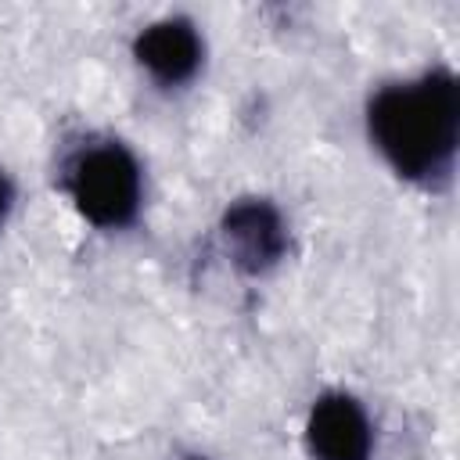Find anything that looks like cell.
Instances as JSON below:
<instances>
[{
    "label": "cell",
    "mask_w": 460,
    "mask_h": 460,
    "mask_svg": "<svg viewBox=\"0 0 460 460\" xmlns=\"http://www.w3.org/2000/svg\"><path fill=\"white\" fill-rule=\"evenodd\" d=\"M370 137L395 172L431 180L449 169L460 137V86L449 72L385 86L370 101Z\"/></svg>",
    "instance_id": "6da1fadb"
},
{
    "label": "cell",
    "mask_w": 460,
    "mask_h": 460,
    "mask_svg": "<svg viewBox=\"0 0 460 460\" xmlns=\"http://www.w3.org/2000/svg\"><path fill=\"white\" fill-rule=\"evenodd\" d=\"M68 194L97 226H126L140 208V165L122 144H93L68 165Z\"/></svg>",
    "instance_id": "7a4b0ae2"
},
{
    "label": "cell",
    "mask_w": 460,
    "mask_h": 460,
    "mask_svg": "<svg viewBox=\"0 0 460 460\" xmlns=\"http://www.w3.org/2000/svg\"><path fill=\"white\" fill-rule=\"evenodd\" d=\"M305 438L313 460H370L374 449L370 417L345 392H327L316 399V406L309 410Z\"/></svg>",
    "instance_id": "3957f363"
},
{
    "label": "cell",
    "mask_w": 460,
    "mask_h": 460,
    "mask_svg": "<svg viewBox=\"0 0 460 460\" xmlns=\"http://www.w3.org/2000/svg\"><path fill=\"white\" fill-rule=\"evenodd\" d=\"M223 241L230 248V259L244 273H262L270 270L284 248H288V230L280 212L262 201V198H244L226 208L223 216Z\"/></svg>",
    "instance_id": "277c9868"
},
{
    "label": "cell",
    "mask_w": 460,
    "mask_h": 460,
    "mask_svg": "<svg viewBox=\"0 0 460 460\" xmlns=\"http://www.w3.org/2000/svg\"><path fill=\"white\" fill-rule=\"evenodd\" d=\"M137 61L165 86L187 83L201 65V40L190 22L183 18H162L147 25L133 43Z\"/></svg>",
    "instance_id": "5b68a950"
},
{
    "label": "cell",
    "mask_w": 460,
    "mask_h": 460,
    "mask_svg": "<svg viewBox=\"0 0 460 460\" xmlns=\"http://www.w3.org/2000/svg\"><path fill=\"white\" fill-rule=\"evenodd\" d=\"M11 201H14V187H11V180L0 172V226H4L7 212H11Z\"/></svg>",
    "instance_id": "8992f818"
}]
</instances>
